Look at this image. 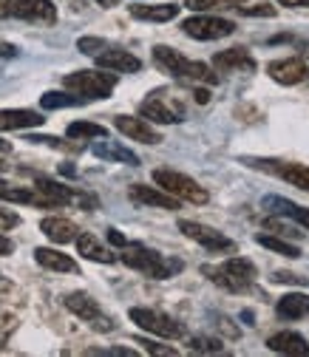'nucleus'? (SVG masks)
<instances>
[{
  "label": "nucleus",
  "instance_id": "f257e3e1",
  "mask_svg": "<svg viewBox=\"0 0 309 357\" xmlns=\"http://www.w3.org/2000/svg\"><path fill=\"white\" fill-rule=\"evenodd\" d=\"M119 261L130 270H137L153 281H165V278H173L176 273L182 270V261L179 258H165L162 252L145 247V244H125L122 252H119Z\"/></svg>",
  "mask_w": 309,
  "mask_h": 357
},
{
  "label": "nucleus",
  "instance_id": "f03ea898",
  "mask_svg": "<svg viewBox=\"0 0 309 357\" xmlns=\"http://www.w3.org/2000/svg\"><path fill=\"white\" fill-rule=\"evenodd\" d=\"M202 275H207V281H213L216 287H222L227 292H250L255 278H258V270H255V264L250 258L233 255V258H227L225 264H218V266L204 264Z\"/></svg>",
  "mask_w": 309,
  "mask_h": 357
},
{
  "label": "nucleus",
  "instance_id": "7ed1b4c3",
  "mask_svg": "<svg viewBox=\"0 0 309 357\" xmlns=\"http://www.w3.org/2000/svg\"><path fill=\"white\" fill-rule=\"evenodd\" d=\"M153 63H156V68H162L165 74L179 77V79H188V82H204V85L218 82V74L210 71L207 63L188 60L185 54H179V52L170 49V46H156V49H153Z\"/></svg>",
  "mask_w": 309,
  "mask_h": 357
},
{
  "label": "nucleus",
  "instance_id": "20e7f679",
  "mask_svg": "<svg viewBox=\"0 0 309 357\" xmlns=\"http://www.w3.org/2000/svg\"><path fill=\"white\" fill-rule=\"evenodd\" d=\"M63 85L71 94H82V100H108L116 88V74L114 71H71L63 77Z\"/></svg>",
  "mask_w": 309,
  "mask_h": 357
},
{
  "label": "nucleus",
  "instance_id": "39448f33",
  "mask_svg": "<svg viewBox=\"0 0 309 357\" xmlns=\"http://www.w3.org/2000/svg\"><path fill=\"white\" fill-rule=\"evenodd\" d=\"M153 182L170 193L173 199L179 202H188V204H207L210 202V193L196 182V178L179 173V170H170V167H156L153 170Z\"/></svg>",
  "mask_w": 309,
  "mask_h": 357
},
{
  "label": "nucleus",
  "instance_id": "423d86ee",
  "mask_svg": "<svg viewBox=\"0 0 309 357\" xmlns=\"http://www.w3.org/2000/svg\"><path fill=\"white\" fill-rule=\"evenodd\" d=\"M128 318L134 321L140 329H145L148 335H156L162 340H179V337H185V326L179 321H173L170 315H165V312L134 306V309L128 312Z\"/></svg>",
  "mask_w": 309,
  "mask_h": 357
},
{
  "label": "nucleus",
  "instance_id": "0eeeda50",
  "mask_svg": "<svg viewBox=\"0 0 309 357\" xmlns=\"http://www.w3.org/2000/svg\"><path fill=\"white\" fill-rule=\"evenodd\" d=\"M140 116L148 122H159V125H176L185 119V105L176 97H170V91H153L140 105Z\"/></svg>",
  "mask_w": 309,
  "mask_h": 357
},
{
  "label": "nucleus",
  "instance_id": "6e6552de",
  "mask_svg": "<svg viewBox=\"0 0 309 357\" xmlns=\"http://www.w3.org/2000/svg\"><path fill=\"white\" fill-rule=\"evenodd\" d=\"M66 309L71 312V315H77L80 321H85L88 326H91L94 332H114V321L103 312V306L91 298V295H85V292H71L66 295Z\"/></svg>",
  "mask_w": 309,
  "mask_h": 357
},
{
  "label": "nucleus",
  "instance_id": "1a4fd4ad",
  "mask_svg": "<svg viewBox=\"0 0 309 357\" xmlns=\"http://www.w3.org/2000/svg\"><path fill=\"white\" fill-rule=\"evenodd\" d=\"M179 230L185 238L202 244L207 252H239V244L233 238H227L222 230H213L207 225H199V221H190V218H182L179 221Z\"/></svg>",
  "mask_w": 309,
  "mask_h": 357
},
{
  "label": "nucleus",
  "instance_id": "9d476101",
  "mask_svg": "<svg viewBox=\"0 0 309 357\" xmlns=\"http://www.w3.org/2000/svg\"><path fill=\"white\" fill-rule=\"evenodd\" d=\"M182 31L193 40H222V37H230L236 31V23L227 20V17H216V15H196V17H188L182 23Z\"/></svg>",
  "mask_w": 309,
  "mask_h": 357
},
{
  "label": "nucleus",
  "instance_id": "9b49d317",
  "mask_svg": "<svg viewBox=\"0 0 309 357\" xmlns=\"http://www.w3.org/2000/svg\"><path fill=\"white\" fill-rule=\"evenodd\" d=\"M12 17L37 23V26H54L57 23V6L52 0H17Z\"/></svg>",
  "mask_w": 309,
  "mask_h": 357
},
{
  "label": "nucleus",
  "instance_id": "f8f14e48",
  "mask_svg": "<svg viewBox=\"0 0 309 357\" xmlns=\"http://www.w3.org/2000/svg\"><path fill=\"white\" fill-rule=\"evenodd\" d=\"M128 199L140 207H156V210H179V204H182L179 199H173L170 193H165L162 188H153V185H130Z\"/></svg>",
  "mask_w": 309,
  "mask_h": 357
},
{
  "label": "nucleus",
  "instance_id": "ddd939ff",
  "mask_svg": "<svg viewBox=\"0 0 309 357\" xmlns=\"http://www.w3.org/2000/svg\"><path fill=\"white\" fill-rule=\"evenodd\" d=\"M114 128L119 133H125L128 139H137L142 145H159L162 142V133L153 130L151 122L142 119V116H125V114H119V116H114Z\"/></svg>",
  "mask_w": 309,
  "mask_h": 357
},
{
  "label": "nucleus",
  "instance_id": "4468645a",
  "mask_svg": "<svg viewBox=\"0 0 309 357\" xmlns=\"http://www.w3.org/2000/svg\"><path fill=\"white\" fill-rule=\"evenodd\" d=\"M267 74L278 85H298V82H303L309 77V68H306V63L301 57H284V60L267 63Z\"/></svg>",
  "mask_w": 309,
  "mask_h": 357
},
{
  "label": "nucleus",
  "instance_id": "2eb2a0df",
  "mask_svg": "<svg viewBox=\"0 0 309 357\" xmlns=\"http://www.w3.org/2000/svg\"><path fill=\"white\" fill-rule=\"evenodd\" d=\"M261 167L270 170V173L278 176V178H284L287 185H292V188L309 193V167H306V165H301V162H273V159H267V162H261Z\"/></svg>",
  "mask_w": 309,
  "mask_h": 357
},
{
  "label": "nucleus",
  "instance_id": "dca6fc26",
  "mask_svg": "<svg viewBox=\"0 0 309 357\" xmlns=\"http://www.w3.org/2000/svg\"><path fill=\"white\" fill-rule=\"evenodd\" d=\"M97 66L100 68H105V71H119V74H137V71H142V60L137 57V54H130V52H125V49H105V52H100L97 57Z\"/></svg>",
  "mask_w": 309,
  "mask_h": 357
},
{
  "label": "nucleus",
  "instance_id": "f3484780",
  "mask_svg": "<svg viewBox=\"0 0 309 357\" xmlns=\"http://www.w3.org/2000/svg\"><path fill=\"white\" fill-rule=\"evenodd\" d=\"M213 68H218V71H255L258 68V63L253 60V54L247 52V49H225V52H218L216 57H213Z\"/></svg>",
  "mask_w": 309,
  "mask_h": 357
},
{
  "label": "nucleus",
  "instance_id": "a211bd4d",
  "mask_svg": "<svg viewBox=\"0 0 309 357\" xmlns=\"http://www.w3.org/2000/svg\"><path fill=\"white\" fill-rule=\"evenodd\" d=\"M40 230H43V236H46L49 241H54V244H68V241H74L80 236V227L74 225L71 218H63V215L43 218L40 221Z\"/></svg>",
  "mask_w": 309,
  "mask_h": 357
},
{
  "label": "nucleus",
  "instance_id": "6ab92c4d",
  "mask_svg": "<svg viewBox=\"0 0 309 357\" xmlns=\"http://www.w3.org/2000/svg\"><path fill=\"white\" fill-rule=\"evenodd\" d=\"M34 261L43 266V270H52V273H71V275L80 273V264H77L71 255L57 252V250H52V247H37V250H34Z\"/></svg>",
  "mask_w": 309,
  "mask_h": 357
},
{
  "label": "nucleus",
  "instance_id": "aec40b11",
  "mask_svg": "<svg viewBox=\"0 0 309 357\" xmlns=\"http://www.w3.org/2000/svg\"><path fill=\"white\" fill-rule=\"evenodd\" d=\"M267 349L276 354H289V357H303L309 354V343L298 332H276L267 337Z\"/></svg>",
  "mask_w": 309,
  "mask_h": 357
},
{
  "label": "nucleus",
  "instance_id": "412c9836",
  "mask_svg": "<svg viewBox=\"0 0 309 357\" xmlns=\"http://www.w3.org/2000/svg\"><path fill=\"white\" fill-rule=\"evenodd\" d=\"M43 122H46V116L37 111H26V108L0 111V130H26V128H40Z\"/></svg>",
  "mask_w": 309,
  "mask_h": 357
},
{
  "label": "nucleus",
  "instance_id": "4be33fe9",
  "mask_svg": "<svg viewBox=\"0 0 309 357\" xmlns=\"http://www.w3.org/2000/svg\"><path fill=\"white\" fill-rule=\"evenodd\" d=\"M261 207H267V210H273L278 215H289L298 227L309 230V207H301V204H295V202H289L284 196H264Z\"/></svg>",
  "mask_w": 309,
  "mask_h": 357
},
{
  "label": "nucleus",
  "instance_id": "5701e85b",
  "mask_svg": "<svg viewBox=\"0 0 309 357\" xmlns=\"http://www.w3.org/2000/svg\"><path fill=\"white\" fill-rule=\"evenodd\" d=\"M179 15V3H130V17L151 20V23H167Z\"/></svg>",
  "mask_w": 309,
  "mask_h": 357
},
{
  "label": "nucleus",
  "instance_id": "b1692460",
  "mask_svg": "<svg viewBox=\"0 0 309 357\" xmlns=\"http://www.w3.org/2000/svg\"><path fill=\"white\" fill-rule=\"evenodd\" d=\"M77 252L88 261H97V264H114L116 261V252H111L100 238H94L91 233H80L77 238Z\"/></svg>",
  "mask_w": 309,
  "mask_h": 357
},
{
  "label": "nucleus",
  "instance_id": "393cba45",
  "mask_svg": "<svg viewBox=\"0 0 309 357\" xmlns=\"http://www.w3.org/2000/svg\"><path fill=\"white\" fill-rule=\"evenodd\" d=\"M91 151H94V156L103 159V162H122V165H130V167H137V165H140V156H137L134 151H128L125 145L111 142V139L97 142Z\"/></svg>",
  "mask_w": 309,
  "mask_h": 357
},
{
  "label": "nucleus",
  "instance_id": "a878e982",
  "mask_svg": "<svg viewBox=\"0 0 309 357\" xmlns=\"http://www.w3.org/2000/svg\"><path fill=\"white\" fill-rule=\"evenodd\" d=\"M278 315L284 321H301L309 315V295L306 292H287L281 301H278Z\"/></svg>",
  "mask_w": 309,
  "mask_h": 357
},
{
  "label": "nucleus",
  "instance_id": "bb28decb",
  "mask_svg": "<svg viewBox=\"0 0 309 357\" xmlns=\"http://www.w3.org/2000/svg\"><path fill=\"white\" fill-rule=\"evenodd\" d=\"M0 202L31 204V207H54L37 188H0Z\"/></svg>",
  "mask_w": 309,
  "mask_h": 357
},
{
  "label": "nucleus",
  "instance_id": "cd10ccee",
  "mask_svg": "<svg viewBox=\"0 0 309 357\" xmlns=\"http://www.w3.org/2000/svg\"><path fill=\"white\" fill-rule=\"evenodd\" d=\"M31 145H46V148H54V151H66V153H82V142L80 139H57V137H43V133H31L26 137Z\"/></svg>",
  "mask_w": 309,
  "mask_h": 357
},
{
  "label": "nucleus",
  "instance_id": "c85d7f7f",
  "mask_svg": "<svg viewBox=\"0 0 309 357\" xmlns=\"http://www.w3.org/2000/svg\"><path fill=\"white\" fill-rule=\"evenodd\" d=\"M66 133L71 139H105L108 137V128L97 125V122H71L66 128Z\"/></svg>",
  "mask_w": 309,
  "mask_h": 357
},
{
  "label": "nucleus",
  "instance_id": "c756f323",
  "mask_svg": "<svg viewBox=\"0 0 309 357\" xmlns=\"http://www.w3.org/2000/svg\"><path fill=\"white\" fill-rule=\"evenodd\" d=\"M255 241H258L261 247L273 250L276 255H284V258H301V250H298L295 244H289V241L278 238V236H267V233H258V236H255Z\"/></svg>",
  "mask_w": 309,
  "mask_h": 357
},
{
  "label": "nucleus",
  "instance_id": "7c9ffc66",
  "mask_svg": "<svg viewBox=\"0 0 309 357\" xmlns=\"http://www.w3.org/2000/svg\"><path fill=\"white\" fill-rule=\"evenodd\" d=\"M82 97L77 94H68V91H46L40 97V105L46 111H57V108H71V105H80Z\"/></svg>",
  "mask_w": 309,
  "mask_h": 357
},
{
  "label": "nucleus",
  "instance_id": "2f4dec72",
  "mask_svg": "<svg viewBox=\"0 0 309 357\" xmlns=\"http://www.w3.org/2000/svg\"><path fill=\"white\" fill-rule=\"evenodd\" d=\"M188 349H190V351H202V354H222V351H225V343L218 340V337L196 335V337H190Z\"/></svg>",
  "mask_w": 309,
  "mask_h": 357
},
{
  "label": "nucleus",
  "instance_id": "473e14b6",
  "mask_svg": "<svg viewBox=\"0 0 309 357\" xmlns=\"http://www.w3.org/2000/svg\"><path fill=\"white\" fill-rule=\"evenodd\" d=\"M247 0H185V6L193 12H210V9H225V6H241Z\"/></svg>",
  "mask_w": 309,
  "mask_h": 357
},
{
  "label": "nucleus",
  "instance_id": "72a5a7b5",
  "mask_svg": "<svg viewBox=\"0 0 309 357\" xmlns=\"http://www.w3.org/2000/svg\"><path fill=\"white\" fill-rule=\"evenodd\" d=\"M77 49H80L82 54H88V57H97L100 52L108 49V43H105L103 37H80V40H77Z\"/></svg>",
  "mask_w": 309,
  "mask_h": 357
},
{
  "label": "nucleus",
  "instance_id": "f704fd0d",
  "mask_svg": "<svg viewBox=\"0 0 309 357\" xmlns=\"http://www.w3.org/2000/svg\"><path fill=\"white\" fill-rule=\"evenodd\" d=\"M239 9V15H244V17H276L278 15V9L273 6V3H255V6H236Z\"/></svg>",
  "mask_w": 309,
  "mask_h": 357
},
{
  "label": "nucleus",
  "instance_id": "c9c22d12",
  "mask_svg": "<svg viewBox=\"0 0 309 357\" xmlns=\"http://www.w3.org/2000/svg\"><path fill=\"white\" fill-rule=\"evenodd\" d=\"M137 343L148 351V354H170V357H176V354H179V351H176L173 346H165V343H156V340H148V337H137Z\"/></svg>",
  "mask_w": 309,
  "mask_h": 357
},
{
  "label": "nucleus",
  "instance_id": "e433bc0d",
  "mask_svg": "<svg viewBox=\"0 0 309 357\" xmlns=\"http://www.w3.org/2000/svg\"><path fill=\"white\" fill-rule=\"evenodd\" d=\"M15 329H17V318L9 315V312H0V349L6 346V340H9V335Z\"/></svg>",
  "mask_w": 309,
  "mask_h": 357
},
{
  "label": "nucleus",
  "instance_id": "4c0bfd02",
  "mask_svg": "<svg viewBox=\"0 0 309 357\" xmlns=\"http://www.w3.org/2000/svg\"><path fill=\"white\" fill-rule=\"evenodd\" d=\"M264 227L276 230L278 236H289V238H298L301 236V230H295L292 225H287V221H281V218H264Z\"/></svg>",
  "mask_w": 309,
  "mask_h": 357
},
{
  "label": "nucleus",
  "instance_id": "58836bf2",
  "mask_svg": "<svg viewBox=\"0 0 309 357\" xmlns=\"http://www.w3.org/2000/svg\"><path fill=\"white\" fill-rule=\"evenodd\" d=\"M20 225V215L15 213V210H9V207H0V230H15Z\"/></svg>",
  "mask_w": 309,
  "mask_h": 357
},
{
  "label": "nucleus",
  "instance_id": "ea45409f",
  "mask_svg": "<svg viewBox=\"0 0 309 357\" xmlns=\"http://www.w3.org/2000/svg\"><path fill=\"white\" fill-rule=\"evenodd\" d=\"M258 116H261V111L255 108V105H239L236 108V119H241V122H258Z\"/></svg>",
  "mask_w": 309,
  "mask_h": 357
},
{
  "label": "nucleus",
  "instance_id": "a19ab883",
  "mask_svg": "<svg viewBox=\"0 0 309 357\" xmlns=\"http://www.w3.org/2000/svg\"><path fill=\"white\" fill-rule=\"evenodd\" d=\"M85 354H119V357H134V349H125V346H114V349H88Z\"/></svg>",
  "mask_w": 309,
  "mask_h": 357
},
{
  "label": "nucleus",
  "instance_id": "79ce46f5",
  "mask_svg": "<svg viewBox=\"0 0 309 357\" xmlns=\"http://www.w3.org/2000/svg\"><path fill=\"white\" fill-rule=\"evenodd\" d=\"M273 284H295V287H303L306 278H301V275H295V273H276V275H273Z\"/></svg>",
  "mask_w": 309,
  "mask_h": 357
},
{
  "label": "nucleus",
  "instance_id": "37998d69",
  "mask_svg": "<svg viewBox=\"0 0 309 357\" xmlns=\"http://www.w3.org/2000/svg\"><path fill=\"white\" fill-rule=\"evenodd\" d=\"M15 6H17V0H0V20H3V17H12Z\"/></svg>",
  "mask_w": 309,
  "mask_h": 357
},
{
  "label": "nucleus",
  "instance_id": "c03bdc74",
  "mask_svg": "<svg viewBox=\"0 0 309 357\" xmlns=\"http://www.w3.org/2000/svg\"><path fill=\"white\" fill-rule=\"evenodd\" d=\"M276 3H281L287 9H309V0H276Z\"/></svg>",
  "mask_w": 309,
  "mask_h": 357
},
{
  "label": "nucleus",
  "instance_id": "a18cd8bd",
  "mask_svg": "<svg viewBox=\"0 0 309 357\" xmlns=\"http://www.w3.org/2000/svg\"><path fill=\"white\" fill-rule=\"evenodd\" d=\"M15 252V244H12V238H6L3 233H0V255H12Z\"/></svg>",
  "mask_w": 309,
  "mask_h": 357
},
{
  "label": "nucleus",
  "instance_id": "49530a36",
  "mask_svg": "<svg viewBox=\"0 0 309 357\" xmlns=\"http://www.w3.org/2000/svg\"><path fill=\"white\" fill-rule=\"evenodd\" d=\"M218 326H222V329L227 332V337H239V335H241V332H239V329H236V326H233L227 318H218Z\"/></svg>",
  "mask_w": 309,
  "mask_h": 357
},
{
  "label": "nucleus",
  "instance_id": "de8ad7c7",
  "mask_svg": "<svg viewBox=\"0 0 309 357\" xmlns=\"http://www.w3.org/2000/svg\"><path fill=\"white\" fill-rule=\"evenodd\" d=\"M108 241L116 244V247H125V244H128V238H125L122 233H116V230H108Z\"/></svg>",
  "mask_w": 309,
  "mask_h": 357
},
{
  "label": "nucleus",
  "instance_id": "09e8293b",
  "mask_svg": "<svg viewBox=\"0 0 309 357\" xmlns=\"http://www.w3.org/2000/svg\"><path fill=\"white\" fill-rule=\"evenodd\" d=\"M193 94H196V102H199V105H207V102H210V91H207V88H196Z\"/></svg>",
  "mask_w": 309,
  "mask_h": 357
},
{
  "label": "nucleus",
  "instance_id": "8fccbe9b",
  "mask_svg": "<svg viewBox=\"0 0 309 357\" xmlns=\"http://www.w3.org/2000/svg\"><path fill=\"white\" fill-rule=\"evenodd\" d=\"M0 54H3V57H15V54H17V49H15V46H9V43H0Z\"/></svg>",
  "mask_w": 309,
  "mask_h": 357
},
{
  "label": "nucleus",
  "instance_id": "3c124183",
  "mask_svg": "<svg viewBox=\"0 0 309 357\" xmlns=\"http://www.w3.org/2000/svg\"><path fill=\"white\" fill-rule=\"evenodd\" d=\"M97 3H100L103 9H114V6H116V0H97Z\"/></svg>",
  "mask_w": 309,
  "mask_h": 357
},
{
  "label": "nucleus",
  "instance_id": "603ef678",
  "mask_svg": "<svg viewBox=\"0 0 309 357\" xmlns=\"http://www.w3.org/2000/svg\"><path fill=\"white\" fill-rule=\"evenodd\" d=\"M60 173H66V176H74L77 170H74V165H63V167H60Z\"/></svg>",
  "mask_w": 309,
  "mask_h": 357
},
{
  "label": "nucleus",
  "instance_id": "864d4df0",
  "mask_svg": "<svg viewBox=\"0 0 309 357\" xmlns=\"http://www.w3.org/2000/svg\"><path fill=\"white\" fill-rule=\"evenodd\" d=\"M0 151H3V153H6V151H9V142H0Z\"/></svg>",
  "mask_w": 309,
  "mask_h": 357
}]
</instances>
